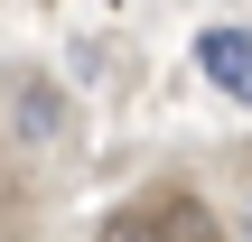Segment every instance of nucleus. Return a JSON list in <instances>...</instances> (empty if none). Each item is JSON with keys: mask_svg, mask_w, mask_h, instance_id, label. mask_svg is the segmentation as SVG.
Wrapping results in <instances>:
<instances>
[{"mask_svg": "<svg viewBox=\"0 0 252 242\" xmlns=\"http://www.w3.org/2000/svg\"><path fill=\"white\" fill-rule=\"evenodd\" d=\"M196 65H206V84H224L234 103H252V28H206Z\"/></svg>", "mask_w": 252, "mask_h": 242, "instance_id": "f257e3e1", "label": "nucleus"}, {"mask_svg": "<svg viewBox=\"0 0 252 242\" xmlns=\"http://www.w3.org/2000/svg\"><path fill=\"white\" fill-rule=\"evenodd\" d=\"M131 224H178V233H215V224H206V205H187V196H159V205L122 215V233H131Z\"/></svg>", "mask_w": 252, "mask_h": 242, "instance_id": "f03ea898", "label": "nucleus"}, {"mask_svg": "<svg viewBox=\"0 0 252 242\" xmlns=\"http://www.w3.org/2000/svg\"><path fill=\"white\" fill-rule=\"evenodd\" d=\"M243 242H252V215H243Z\"/></svg>", "mask_w": 252, "mask_h": 242, "instance_id": "7ed1b4c3", "label": "nucleus"}]
</instances>
